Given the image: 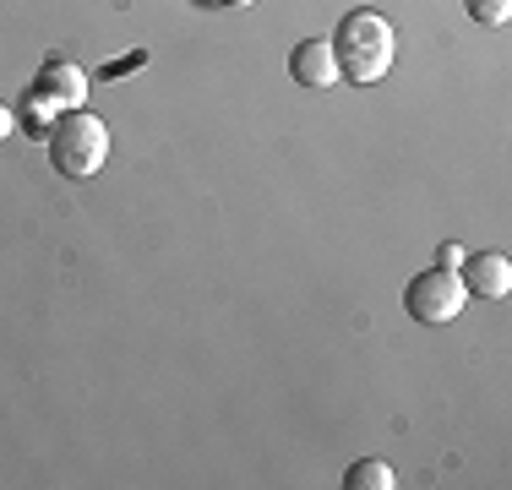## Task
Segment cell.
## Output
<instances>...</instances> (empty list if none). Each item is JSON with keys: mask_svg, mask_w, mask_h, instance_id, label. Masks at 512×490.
<instances>
[{"mask_svg": "<svg viewBox=\"0 0 512 490\" xmlns=\"http://www.w3.org/2000/svg\"><path fill=\"white\" fill-rule=\"evenodd\" d=\"M327 44H333V66H338V77H349V88L382 82L398 55V33L382 11H349Z\"/></svg>", "mask_w": 512, "mask_h": 490, "instance_id": "6da1fadb", "label": "cell"}, {"mask_svg": "<svg viewBox=\"0 0 512 490\" xmlns=\"http://www.w3.org/2000/svg\"><path fill=\"white\" fill-rule=\"evenodd\" d=\"M109 158V126L88 109H66L50 126V164L66 180H93Z\"/></svg>", "mask_w": 512, "mask_h": 490, "instance_id": "7a4b0ae2", "label": "cell"}, {"mask_svg": "<svg viewBox=\"0 0 512 490\" xmlns=\"http://www.w3.org/2000/svg\"><path fill=\"white\" fill-rule=\"evenodd\" d=\"M463 300H469V294H463L453 267H425V273H414L409 289H404L409 316H414V322H425V327L453 322V316L463 311Z\"/></svg>", "mask_w": 512, "mask_h": 490, "instance_id": "3957f363", "label": "cell"}, {"mask_svg": "<svg viewBox=\"0 0 512 490\" xmlns=\"http://www.w3.org/2000/svg\"><path fill=\"white\" fill-rule=\"evenodd\" d=\"M458 284L474 300H507L512 289V262L502 251H480V256H463L458 262Z\"/></svg>", "mask_w": 512, "mask_h": 490, "instance_id": "277c9868", "label": "cell"}, {"mask_svg": "<svg viewBox=\"0 0 512 490\" xmlns=\"http://www.w3.org/2000/svg\"><path fill=\"white\" fill-rule=\"evenodd\" d=\"M289 77L300 82V88H333L338 82V66H333V44L327 39H306L289 49Z\"/></svg>", "mask_w": 512, "mask_h": 490, "instance_id": "5b68a950", "label": "cell"}, {"mask_svg": "<svg viewBox=\"0 0 512 490\" xmlns=\"http://www.w3.org/2000/svg\"><path fill=\"white\" fill-rule=\"evenodd\" d=\"M82 93H88V77H82L77 66H66V60H50V66L39 71V82H33V98H39V104H66V109H77Z\"/></svg>", "mask_w": 512, "mask_h": 490, "instance_id": "8992f818", "label": "cell"}, {"mask_svg": "<svg viewBox=\"0 0 512 490\" xmlns=\"http://www.w3.org/2000/svg\"><path fill=\"white\" fill-rule=\"evenodd\" d=\"M344 485H349V490H393V485H398V474H393V463L365 458V463H349Z\"/></svg>", "mask_w": 512, "mask_h": 490, "instance_id": "52a82bcc", "label": "cell"}, {"mask_svg": "<svg viewBox=\"0 0 512 490\" xmlns=\"http://www.w3.org/2000/svg\"><path fill=\"white\" fill-rule=\"evenodd\" d=\"M463 11H469L480 28H502V22L512 17V0H463Z\"/></svg>", "mask_w": 512, "mask_h": 490, "instance_id": "ba28073f", "label": "cell"}, {"mask_svg": "<svg viewBox=\"0 0 512 490\" xmlns=\"http://www.w3.org/2000/svg\"><path fill=\"white\" fill-rule=\"evenodd\" d=\"M463 256H469L463 245H442V251H436V267H453V273H458V262H463Z\"/></svg>", "mask_w": 512, "mask_h": 490, "instance_id": "9c48e42d", "label": "cell"}, {"mask_svg": "<svg viewBox=\"0 0 512 490\" xmlns=\"http://www.w3.org/2000/svg\"><path fill=\"white\" fill-rule=\"evenodd\" d=\"M11 126H17V120H11V109H6V104H0V142H6V137H11Z\"/></svg>", "mask_w": 512, "mask_h": 490, "instance_id": "30bf717a", "label": "cell"}, {"mask_svg": "<svg viewBox=\"0 0 512 490\" xmlns=\"http://www.w3.org/2000/svg\"><path fill=\"white\" fill-rule=\"evenodd\" d=\"M229 6H251V0H229Z\"/></svg>", "mask_w": 512, "mask_h": 490, "instance_id": "8fae6325", "label": "cell"}]
</instances>
